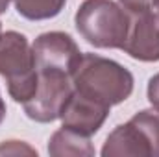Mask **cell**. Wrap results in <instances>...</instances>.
I'll list each match as a JSON object with an SVG mask.
<instances>
[{
    "label": "cell",
    "instance_id": "cell-1",
    "mask_svg": "<svg viewBox=\"0 0 159 157\" xmlns=\"http://www.w3.org/2000/svg\"><path fill=\"white\" fill-rule=\"evenodd\" d=\"M76 92L107 107L124 102L133 91V76L122 65L94 56L83 54L72 74Z\"/></svg>",
    "mask_w": 159,
    "mask_h": 157
},
{
    "label": "cell",
    "instance_id": "cell-2",
    "mask_svg": "<svg viewBox=\"0 0 159 157\" xmlns=\"http://www.w3.org/2000/svg\"><path fill=\"white\" fill-rule=\"evenodd\" d=\"M76 28L96 48H122L129 32V17L111 0H85L76 13Z\"/></svg>",
    "mask_w": 159,
    "mask_h": 157
},
{
    "label": "cell",
    "instance_id": "cell-3",
    "mask_svg": "<svg viewBox=\"0 0 159 157\" xmlns=\"http://www.w3.org/2000/svg\"><path fill=\"white\" fill-rule=\"evenodd\" d=\"M0 74L15 102L26 104L37 91V70L28 39L17 32L0 34Z\"/></svg>",
    "mask_w": 159,
    "mask_h": 157
},
{
    "label": "cell",
    "instance_id": "cell-4",
    "mask_svg": "<svg viewBox=\"0 0 159 157\" xmlns=\"http://www.w3.org/2000/svg\"><path fill=\"white\" fill-rule=\"evenodd\" d=\"M102 155L159 157V111H141L106 141Z\"/></svg>",
    "mask_w": 159,
    "mask_h": 157
},
{
    "label": "cell",
    "instance_id": "cell-5",
    "mask_svg": "<svg viewBox=\"0 0 159 157\" xmlns=\"http://www.w3.org/2000/svg\"><path fill=\"white\" fill-rule=\"evenodd\" d=\"M37 91L22 104L26 115L35 122H52L61 117V111L70 98L72 83L70 76L63 72H37Z\"/></svg>",
    "mask_w": 159,
    "mask_h": 157
},
{
    "label": "cell",
    "instance_id": "cell-6",
    "mask_svg": "<svg viewBox=\"0 0 159 157\" xmlns=\"http://www.w3.org/2000/svg\"><path fill=\"white\" fill-rule=\"evenodd\" d=\"M32 50L37 72H63L70 78L83 56L72 37L63 32H48L39 35Z\"/></svg>",
    "mask_w": 159,
    "mask_h": 157
},
{
    "label": "cell",
    "instance_id": "cell-7",
    "mask_svg": "<svg viewBox=\"0 0 159 157\" xmlns=\"http://www.w3.org/2000/svg\"><path fill=\"white\" fill-rule=\"evenodd\" d=\"M122 50L139 61H159V11L135 13Z\"/></svg>",
    "mask_w": 159,
    "mask_h": 157
},
{
    "label": "cell",
    "instance_id": "cell-8",
    "mask_svg": "<svg viewBox=\"0 0 159 157\" xmlns=\"http://www.w3.org/2000/svg\"><path fill=\"white\" fill-rule=\"evenodd\" d=\"M107 115H109L107 105L98 104L91 98H85L74 91L67 100L59 118L63 120V128L89 137L102 128Z\"/></svg>",
    "mask_w": 159,
    "mask_h": 157
},
{
    "label": "cell",
    "instance_id": "cell-9",
    "mask_svg": "<svg viewBox=\"0 0 159 157\" xmlns=\"http://www.w3.org/2000/svg\"><path fill=\"white\" fill-rule=\"evenodd\" d=\"M48 154L50 155H93L94 148L87 135L61 128L52 135L48 142Z\"/></svg>",
    "mask_w": 159,
    "mask_h": 157
},
{
    "label": "cell",
    "instance_id": "cell-10",
    "mask_svg": "<svg viewBox=\"0 0 159 157\" xmlns=\"http://www.w3.org/2000/svg\"><path fill=\"white\" fill-rule=\"evenodd\" d=\"M67 0H15L17 11L30 20H44L56 17Z\"/></svg>",
    "mask_w": 159,
    "mask_h": 157
},
{
    "label": "cell",
    "instance_id": "cell-11",
    "mask_svg": "<svg viewBox=\"0 0 159 157\" xmlns=\"http://www.w3.org/2000/svg\"><path fill=\"white\" fill-rule=\"evenodd\" d=\"M124 9H129L131 13H143L154 7V0H119Z\"/></svg>",
    "mask_w": 159,
    "mask_h": 157
},
{
    "label": "cell",
    "instance_id": "cell-12",
    "mask_svg": "<svg viewBox=\"0 0 159 157\" xmlns=\"http://www.w3.org/2000/svg\"><path fill=\"white\" fill-rule=\"evenodd\" d=\"M148 100L159 111V74H156L154 78L148 81Z\"/></svg>",
    "mask_w": 159,
    "mask_h": 157
},
{
    "label": "cell",
    "instance_id": "cell-13",
    "mask_svg": "<svg viewBox=\"0 0 159 157\" xmlns=\"http://www.w3.org/2000/svg\"><path fill=\"white\" fill-rule=\"evenodd\" d=\"M4 118H6V104H4V100L0 98V124H2Z\"/></svg>",
    "mask_w": 159,
    "mask_h": 157
},
{
    "label": "cell",
    "instance_id": "cell-14",
    "mask_svg": "<svg viewBox=\"0 0 159 157\" xmlns=\"http://www.w3.org/2000/svg\"><path fill=\"white\" fill-rule=\"evenodd\" d=\"M9 2H11V0H0V15L7 11V6H9Z\"/></svg>",
    "mask_w": 159,
    "mask_h": 157
},
{
    "label": "cell",
    "instance_id": "cell-15",
    "mask_svg": "<svg viewBox=\"0 0 159 157\" xmlns=\"http://www.w3.org/2000/svg\"><path fill=\"white\" fill-rule=\"evenodd\" d=\"M154 7H157L159 9V0H154Z\"/></svg>",
    "mask_w": 159,
    "mask_h": 157
}]
</instances>
